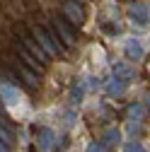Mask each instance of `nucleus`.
Returning a JSON list of instances; mask_svg holds the SVG:
<instances>
[{
    "label": "nucleus",
    "mask_w": 150,
    "mask_h": 152,
    "mask_svg": "<svg viewBox=\"0 0 150 152\" xmlns=\"http://www.w3.org/2000/svg\"><path fill=\"white\" fill-rule=\"evenodd\" d=\"M53 27H56V31H58V39L65 44V48H73V46H75V36H73V31H70V22L65 20V17H56V20H53Z\"/></svg>",
    "instance_id": "nucleus-1"
},
{
    "label": "nucleus",
    "mask_w": 150,
    "mask_h": 152,
    "mask_svg": "<svg viewBox=\"0 0 150 152\" xmlns=\"http://www.w3.org/2000/svg\"><path fill=\"white\" fill-rule=\"evenodd\" d=\"M34 39H36V44H39L49 56H56V53H58V48H56V44L49 39V36H46V31L44 29H39V27H36L34 29Z\"/></svg>",
    "instance_id": "nucleus-2"
},
{
    "label": "nucleus",
    "mask_w": 150,
    "mask_h": 152,
    "mask_svg": "<svg viewBox=\"0 0 150 152\" xmlns=\"http://www.w3.org/2000/svg\"><path fill=\"white\" fill-rule=\"evenodd\" d=\"M24 48H27V51H29V53H32V56H34V58L39 61L41 65L49 61V53H46L39 44H36V39H29V36H24Z\"/></svg>",
    "instance_id": "nucleus-3"
},
{
    "label": "nucleus",
    "mask_w": 150,
    "mask_h": 152,
    "mask_svg": "<svg viewBox=\"0 0 150 152\" xmlns=\"http://www.w3.org/2000/svg\"><path fill=\"white\" fill-rule=\"evenodd\" d=\"M63 10H65V20L73 24V27H78V24H82V20H85V15H82V10L75 5V3H65L63 5Z\"/></svg>",
    "instance_id": "nucleus-4"
},
{
    "label": "nucleus",
    "mask_w": 150,
    "mask_h": 152,
    "mask_svg": "<svg viewBox=\"0 0 150 152\" xmlns=\"http://www.w3.org/2000/svg\"><path fill=\"white\" fill-rule=\"evenodd\" d=\"M17 53H20L22 58L27 61V65H29L32 70H36V72H41V70H44V65H41L39 61H36V58H34V56H32V53H29V51H27L24 46H20V48H17Z\"/></svg>",
    "instance_id": "nucleus-5"
},
{
    "label": "nucleus",
    "mask_w": 150,
    "mask_h": 152,
    "mask_svg": "<svg viewBox=\"0 0 150 152\" xmlns=\"http://www.w3.org/2000/svg\"><path fill=\"white\" fill-rule=\"evenodd\" d=\"M0 94L5 97L7 104H17V92H15L10 85H0Z\"/></svg>",
    "instance_id": "nucleus-6"
},
{
    "label": "nucleus",
    "mask_w": 150,
    "mask_h": 152,
    "mask_svg": "<svg viewBox=\"0 0 150 152\" xmlns=\"http://www.w3.org/2000/svg\"><path fill=\"white\" fill-rule=\"evenodd\" d=\"M126 53L131 56V58H140V56H143V48H140V44H138V41H128Z\"/></svg>",
    "instance_id": "nucleus-7"
},
{
    "label": "nucleus",
    "mask_w": 150,
    "mask_h": 152,
    "mask_svg": "<svg viewBox=\"0 0 150 152\" xmlns=\"http://www.w3.org/2000/svg\"><path fill=\"white\" fill-rule=\"evenodd\" d=\"M131 15H133V20H138V22H145V17H148V10H145L143 5H136L133 10H131Z\"/></svg>",
    "instance_id": "nucleus-8"
},
{
    "label": "nucleus",
    "mask_w": 150,
    "mask_h": 152,
    "mask_svg": "<svg viewBox=\"0 0 150 152\" xmlns=\"http://www.w3.org/2000/svg\"><path fill=\"white\" fill-rule=\"evenodd\" d=\"M17 70H20V75H22V77H24V80H27V82H29L32 87H34L36 82H39V80H36V77H34V75H32V72H29L27 68H22V65H17Z\"/></svg>",
    "instance_id": "nucleus-9"
},
{
    "label": "nucleus",
    "mask_w": 150,
    "mask_h": 152,
    "mask_svg": "<svg viewBox=\"0 0 150 152\" xmlns=\"http://www.w3.org/2000/svg\"><path fill=\"white\" fill-rule=\"evenodd\" d=\"M0 140H3L7 147H10V142H12V135H10V130H7V128H3V126H0Z\"/></svg>",
    "instance_id": "nucleus-10"
},
{
    "label": "nucleus",
    "mask_w": 150,
    "mask_h": 152,
    "mask_svg": "<svg viewBox=\"0 0 150 152\" xmlns=\"http://www.w3.org/2000/svg\"><path fill=\"white\" fill-rule=\"evenodd\" d=\"M126 152H145L140 145H136V142H131V145H126Z\"/></svg>",
    "instance_id": "nucleus-11"
},
{
    "label": "nucleus",
    "mask_w": 150,
    "mask_h": 152,
    "mask_svg": "<svg viewBox=\"0 0 150 152\" xmlns=\"http://www.w3.org/2000/svg\"><path fill=\"white\" fill-rule=\"evenodd\" d=\"M90 152H104V145H92Z\"/></svg>",
    "instance_id": "nucleus-12"
}]
</instances>
